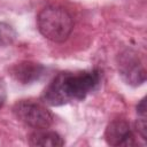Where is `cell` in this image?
<instances>
[{"label":"cell","instance_id":"obj_1","mask_svg":"<svg viewBox=\"0 0 147 147\" xmlns=\"http://www.w3.org/2000/svg\"><path fill=\"white\" fill-rule=\"evenodd\" d=\"M101 79L102 71L99 69L60 72L45 87L41 100L51 107L84 100L88 94L99 88Z\"/></svg>","mask_w":147,"mask_h":147},{"label":"cell","instance_id":"obj_2","mask_svg":"<svg viewBox=\"0 0 147 147\" xmlns=\"http://www.w3.org/2000/svg\"><path fill=\"white\" fill-rule=\"evenodd\" d=\"M37 26L46 39L54 42H63L72 32L74 20L64 8L47 6L38 13Z\"/></svg>","mask_w":147,"mask_h":147},{"label":"cell","instance_id":"obj_3","mask_svg":"<svg viewBox=\"0 0 147 147\" xmlns=\"http://www.w3.org/2000/svg\"><path fill=\"white\" fill-rule=\"evenodd\" d=\"M13 113L18 121L32 129H48L53 123L51 111L42 105L31 101L21 100L13 107Z\"/></svg>","mask_w":147,"mask_h":147},{"label":"cell","instance_id":"obj_4","mask_svg":"<svg viewBox=\"0 0 147 147\" xmlns=\"http://www.w3.org/2000/svg\"><path fill=\"white\" fill-rule=\"evenodd\" d=\"M118 71L122 78L132 86L141 85L146 80V71L136 52L125 49L117 57Z\"/></svg>","mask_w":147,"mask_h":147},{"label":"cell","instance_id":"obj_5","mask_svg":"<svg viewBox=\"0 0 147 147\" xmlns=\"http://www.w3.org/2000/svg\"><path fill=\"white\" fill-rule=\"evenodd\" d=\"M105 140L109 146L114 147H129L137 144L130 123L124 118H115L108 123Z\"/></svg>","mask_w":147,"mask_h":147},{"label":"cell","instance_id":"obj_6","mask_svg":"<svg viewBox=\"0 0 147 147\" xmlns=\"http://www.w3.org/2000/svg\"><path fill=\"white\" fill-rule=\"evenodd\" d=\"M46 67L32 61H22L9 68L10 76L23 85L32 84L40 80L46 75Z\"/></svg>","mask_w":147,"mask_h":147},{"label":"cell","instance_id":"obj_7","mask_svg":"<svg viewBox=\"0 0 147 147\" xmlns=\"http://www.w3.org/2000/svg\"><path fill=\"white\" fill-rule=\"evenodd\" d=\"M28 142L30 146L42 147H60L64 145L63 138L57 132L47 129H36L29 134Z\"/></svg>","mask_w":147,"mask_h":147},{"label":"cell","instance_id":"obj_8","mask_svg":"<svg viewBox=\"0 0 147 147\" xmlns=\"http://www.w3.org/2000/svg\"><path fill=\"white\" fill-rule=\"evenodd\" d=\"M16 36L17 33L10 24L6 22H0V47L11 45L15 41Z\"/></svg>","mask_w":147,"mask_h":147},{"label":"cell","instance_id":"obj_9","mask_svg":"<svg viewBox=\"0 0 147 147\" xmlns=\"http://www.w3.org/2000/svg\"><path fill=\"white\" fill-rule=\"evenodd\" d=\"M136 130L141 137L142 140H147V123H146V116H138V119L136 122Z\"/></svg>","mask_w":147,"mask_h":147},{"label":"cell","instance_id":"obj_10","mask_svg":"<svg viewBox=\"0 0 147 147\" xmlns=\"http://www.w3.org/2000/svg\"><path fill=\"white\" fill-rule=\"evenodd\" d=\"M137 114L138 116H146V101L141 99L140 102L137 105Z\"/></svg>","mask_w":147,"mask_h":147},{"label":"cell","instance_id":"obj_11","mask_svg":"<svg viewBox=\"0 0 147 147\" xmlns=\"http://www.w3.org/2000/svg\"><path fill=\"white\" fill-rule=\"evenodd\" d=\"M6 101V87L3 84V80L0 79V108H2V106L5 105Z\"/></svg>","mask_w":147,"mask_h":147}]
</instances>
